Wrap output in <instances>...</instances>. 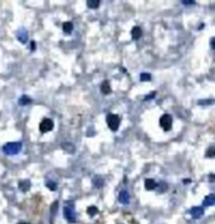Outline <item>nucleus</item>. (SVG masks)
<instances>
[{
	"instance_id": "1",
	"label": "nucleus",
	"mask_w": 215,
	"mask_h": 224,
	"mask_svg": "<svg viewBox=\"0 0 215 224\" xmlns=\"http://www.w3.org/2000/svg\"><path fill=\"white\" fill-rule=\"evenodd\" d=\"M21 150V144L20 142H8L4 145L3 151L6 155H17Z\"/></svg>"
},
{
	"instance_id": "2",
	"label": "nucleus",
	"mask_w": 215,
	"mask_h": 224,
	"mask_svg": "<svg viewBox=\"0 0 215 224\" xmlns=\"http://www.w3.org/2000/svg\"><path fill=\"white\" fill-rule=\"evenodd\" d=\"M107 125H108V127L112 130V131H117L118 127H120V123H121V118L118 115H114V114H110L107 115Z\"/></svg>"
},
{
	"instance_id": "3",
	"label": "nucleus",
	"mask_w": 215,
	"mask_h": 224,
	"mask_svg": "<svg viewBox=\"0 0 215 224\" xmlns=\"http://www.w3.org/2000/svg\"><path fill=\"white\" fill-rule=\"evenodd\" d=\"M160 126L165 131H169L171 129V126H173V116L169 114L162 115L160 118Z\"/></svg>"
},
{
	"instance_id": "4",
	"label": "nucleus",
	"mask_w": 215,
	"mask_h": 224,
	"mask_svg": "<svg viewBox=\"0 0 215 224\" xmlns=\"http://www.w3.org/2000/svg\"><path fill=\"white\" fill-rule=\"evenodd\" d=\"M63 214H64V216H66V219H67L69 223H74V222L77 220V218H76V214H74V209H73V207H69V205L64 207V209H63Z\"/></svg>"
},
{
	"instance_id": "5",
	"label": "nucleus",
	"mask_w": 215,
	"mask_h": 224,
	"mask_svg": "<svg viewBox=\"0 0 215 224\" xmlns=\"http://www.w3.org/2000/svg\"><path fill=\"white\" fill-rule=\"evenodd\" d=\"M53 126H54V123L51 118H44L39 125V130H40L42 134H45V132H49L53 129Z\"/></svg>"
},
{
	"instance_id": "6",
	"label": "nucleus",
	"mask_w": 215,
	"mask_h": 224,
	"mask_svg": "<svg viewBox=\"0 0 215 224\" xmlns=\"http://www.w3.org/2000/svg\"><path fill=\"white\" fill-rule=\"evenodd\" d=\"M118 201L121 204H128L130 203V194L127 190H122L118 195Z\"/></svg>"
},
{
	"instance_id": "7",
	"label": "nucleus",
	"mask_w": 215,
	"mask_h": 224,
	"mask_svg": "<svg viewBox=\"0 0 215 224\" xmlns=\"http://www.w3.org/2000/svg\"><path fill=\"white\" fill-rule=\"evenodd\" d=\"M190 214H191L192 218L198 219V218H200V216H203V214H204V209H203L201 207H194V208H191Z\"/></svg>"
},
{
	"instance_id": "8",
	"label": "nucleus",
	"mask_w": 215,
	"mask_h": 224,
	"mask_svg": "<svg viewBox=\"0 0 215 224\" xmlns=\"http://www.w3.org/2000/svg\"><path fill=\"white\" fill-rule=\"evenodd\" d=\"M30 180H28V179H24V180H20L19 181V189L21 191H28L30 189Z\"/></svg>"
},
{
	"instance_id": "9",
	"label": "nucleus",
	"mask_w": 215,
	"mask_h": 224,
	"mask_svg": "<svg viewBox=\"0 0 215 224\" xmlns=\"http://www.w3.org/2000/svg\"><path fill=\"white\" fill-rule=\"evenodd\" d=\"M17 37H18V40L20 42V43H26V40H28V32L24 30V29H20L17 34Z\"/></svg>"
},
{
	"instance_id": "10",
	"label": "nucleus",
	"mask_w": 215,
	"mask_h": 224,
	"mask_svg": "<svg viewBox=\"0 0 215 224\" xmlns=\"http://www.w3.org/2000/svg\"><path fill=\"white\" fill-rule=\"evenodd\" d=\"M131 36H132L133 39H140L142 37V29L140 26H137V25L133 26L132 30H131Z\"/></svg>"
},
{
	"instance_id": "11",
	"label": "nucleus",
	"mask_w": 215,
	"mask_h": 224,
	"mask_svg": "<svg viewBox=\"0 0 215 224\" xmlns=\"http://www.w3.org/2000/svg\"><path fill=\"white\" fill-rule=\"evenodd\" d=\"M203 204H204V207H211V205H214L215 204V195L214 194H210V195H207V197H205Z\"/></svg>"
},
{
	"instance_id": "12",
	"label": "nucleus",
	"mask_w": 215,
	"mask_h": 224,
	"mask_svg": "<svg viewBox=\"0 0 215 224\" xmlns=\"http://www.w3.org/2000/svg\"><path fill=\"white\" fill-rule=\"evenodd\" d=\"M145 188H146V190H154V189L157 188V183L154 179H146L145 180Z\"/></svg>"
},
{
	"instance_id": "13",
	"label": "nucleus",
	"mask_w": 215,
	"mask_h": 224,
	"mask_svg": "<svg viewBox=\"0 0 215 224\" xmlns=\"http://www.w3.org/2000/svg\"><path fill=\"white\" fill-rule=\"evenodd\" d=\"M111 86H110V82L108 81H104L102 82V85H101V92L103 95H110L111 93Z\"/></svg>"
},
{
	"instance_id": "14",
	"label": "nucleus",
	"mask_w": 215,
	"mask_h": 224,
	"mask_svg": "<svg viewBox=\"0 0 215 224\" xmlns=\"http://www.w3.org/2000/svg\"><path fill=\"white\" fill-rule=\"evenodd\" d=\"M72 30H73V24H72L70 22H66L63 23V32L66 34H70Z\"/></svg>"
},
{
	"instance_id": "15",
	"label": "nucleus",
	"mask_w": 215,
	"mask_h": 224,
	"mask_svg": "<svg viewBox=\"0 0 215 224\" xmlns=\"http://www.w3.org/2000/svg\"><path fill=\"white\" fill-rule=\"evenodd\" d=\"M99 4H101L99 0H88V2H87V6L89 9H97L99 6Z\"/></svg>"
},
{
	"instance_id": "16",
	"label": "nucleus",
	"mask_w": 215,
	"mask_h": 224,
	"mask_svg": "<svg viewBox=\"0 0 215 224\" xmlns=\"http://www.w3.org/2000/svg\"><path fill=\"white\" fill-rule=\"evenodd\" d=\"M30 102H32V100L28 96H21L19 98V104H21V106H23V104H29Z\"/></svg>"
},
{
	"instance_id": "17",
	"label": "nucleus",
	"mask_w": 215,
	"mask_h": 224,
	"mask_svg": "<svg viewBox=\"0 0 215 224\" xmlns=\"http://www.w3.org/2000/svg\"><path fill=\"white\" fill-rule=\"evenodd\" d=\"M93 184H95L97 188H101L103 185V179L101 176H95L93 178Z\"/></svg>"
},
{
	"instance_id": "18",
	"label": "nucleus",
	"mask_w": 215,
	"mask_h": 224,
	"mask_svg": "<svg viewBox=\"0 0 215 224\" xmlns=\"http://www.w3.org/2000/svg\"><path fill=\"white\" fill-rule=\"evenodd\" d=\"M62 149L66 150L67 152H70V154H72V152L74 151V146L72 145V144H63V145H62Z\"/></svg>"
},
{
	"instance_id": "19",
	"label": "nucleus",
	"mask_w": 215,
	"mask_h": 224,
	"mask_svg": "<svg viewBox=\"0 0 215 224\" xmlns=\"http://www.w3.org/2000/svg\"><path fill=\"white\" fill-rule=\"evenodd\" d=\"M87 213H88V215H91V216H95L96 214H98V209H97V207H89V208L87 209Z\"/></svg>"
},
{
	"instance_id": "20",
	"label": "nucleus",
	"mask_w": 215,
	"mask_h": 224,
	"mask_svg": "<svg viewBox=\"0 0 215 224\" xmlns=\"http://www.w3.org/2000/svg\"><path fill=\"white\" fill-rule=\"evenodd\" d=\"M140 79H141L142 82H148V81H151V74H150V73H141Z\"/></svg>"
},
{
	"instance_id": "21",
	"label": "nucleus",
	"mask_w": 215,
	"mask_h": 224,
	"mask_svg": "<svg viewBox=\"0 0 215 224\" xmlns=\"http://www.w3.org/2000/svg\"><path fill=\"white\" fill-rule=\"evenodd\" d=\"M47 186L49 188V190H57V184L53 183V181H47Z\"/></svg>"
},
{
	"instance_id": "22",
	"label": "nucleus",
	"mask_w": 215,
	"mask_h": 224,
	"mask_svg": "<svg viewBox=\"0 0 215 224\" xmlns=\"http://www.w3.org/2000/svg\"><path fill=\"white\" fill-rule=\"evenodd\" d=\"M215 155V149L213 148V146H211V148H209V150H207V152H206V156L207 157H213Z\"/></svg>"
},
{
	"instance_id": "23",
	"label": "nucleus",
	"mask_w": 215,
	"mask_h": 224,
	"mask_svg": "<svg viewBox=\"0 0 215 224\" xmlns=\"http://www.w3.org/2000/svg\"><path fill=\"white\" fill-rule=\"evenodd\" d=\"M156 96V92H155V91H154V92H151V93H150V95H147V96H145V100L147 101V100H151L152 98V97H155Z\"/></svg>"
},
{
	"instance_id": "24",
	"label": "nucleus",
	"mask_w": 215,
	"mask_h": 224,
	"mask_svg": "<svg viewBox=\"0 0 215 224\" xmlns=\"http://www.w3.org/2000/svg\"><path fill=\"white\" fill-rule=\"evenodd\" d=\"M182 4H184V5H194L195 2H192V0H184Z\"/></svg>"
},
{
	"instance_id": "25",
	"label": "nucleus",
	"mask_w": 215,
	"mask_h": 224,
	"mask_svg": "<svg viewBox=\"0 0 215 224\" xmlns=\"http://www.w3.org/2000/svg\"><path fill=\"white\" fill-rule=\"evenodd\" d=\"M199 103L200 104H211L213 103V100H210V101H199Z\"/></svg>"
},
{
	"instance_id": "26",
	"label": "nucleus",
	"mask_w": 215,
	"mask_h": 224,
	"mask_svg": "<svg viewBox=\"0 0 215 224\" xmlns=\"http://www.w3.org/2000/svg\"><path fill=\"white\" fill-rule=\"evenodd\" d=\"M35 47H37L35 42H32V43H30V49H32V51H35Z\"/></svg>"
},
{
	"instance_id": "27",
	"label": "nucleus",
	"mask_w": 215,
	"mask_h": 224,
	"mask_svg": "<svg viewBox=\"0 0 215 224\" xmlns=\"http://www.w3.org/2000/svg\"><path fill=\"white\" fill-rule=\"evenodd\" d=\"M209 178H210L209 180H210V181H211V183H213V181H214V175H213V174H210V176H209Z\"/></svg>"
},
{
	"instance_id": "28",
	"label": "nucleus",
	"mask_w": 215,
	"mask_h": 224,
	"mask_svg": "<svg viewBox=\"0 0 215 224\" xmlns=\"http://www.w3.org/2000/svg\"><path fill=\"white\" fill-rule=\"evenodd\" d=\"M210 44H211V48L214 49V38H211V42H210Z\"/></svg>"
},
{
	"instance_id": "29",
	"label": "nucleus",
	"mask_w": 215,
	"mask_h": 224,
	"mask_svg": "<svg viewBox=\"0 0 215 224\" xmlns=\"http://www.w3.org/2000/svg\"><path fill=\"white\" fill-rule=\"evenodd\" d=\"M18 224H29V223H24V222H20V223H18Z\"/></svg>"
}]
</instances>
